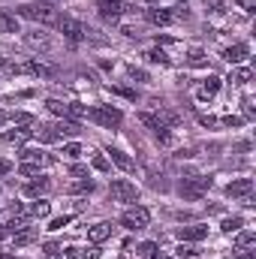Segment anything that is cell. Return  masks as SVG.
Segmentation results:
<instances>
[{"instance_id": "1", "label": "cell", "mask_w": 256, "mask_h": 259, "mask_svg": "<svg viewBox=\"0 0 256 259\" xmlns=\"http://www.w3.org/2000/svg\"><path fill=\"white\" fill-rule=\"evenodd\" d=\"M18 15L21 18H30V21H39V24H58L61 21L58 9H52L49 3H21L18 6Z\"/></svg>"}, {"instance_id": "2", "label": "cell", "mask_w": 256, "mask_h": 259, "mask_svg": "<svg viewBox=\"0 0 256 259\" xmlns=\"http://www.w3.org/2000/svg\"><path fill=\"white\" fill-rule=\"evenodd\" d=\"M91 121H97L100 127H121V121H124V115H121V109H115V106H94L91 109Z\"/></svg>"}, {"instance_id": "3", "label": "cell", "mask_w": 256, "mask_h": 259, "mask_svg": "<svg viewBox=\"0 0 256 259\" xmlns=\"http://www.w3.org/2000/svg\"><path fill=\"white\" fill-rule=\"evenodd\" d=\"M208 187H211V178H205V175H187L178 184V193L184 196V199H199Z\"/></svg>"}, {"instance_id": "4", "label": "cell", "mask_w": 256, "mask_h": 259, "mask_svg": "<svg viewBox=\"0 0 256 259\" xmlns=\"http://www.w3.org/2000/svg\"><path fill=\"white\" fill-rule=\"evenodd\" d=\"M109 190H112V199L115 202H124V205H136L139 202V187L130 184L127 178H115Z\"/></svg>"}, {"instance_id": "5", "label": "cell", "mask_w": 256, "mask_h": 259, "mask_svg": "<svg viewBox=\"0 0 256 259\" xmlns=\"http://www.w3.org/2000/svg\"><path fill=\"white\" fill-rule=\"evenodd\" d=\"M121 223H124L127 229H145V226L151 223V214H148V208H142V205H130L127 211L121 214Z\"/></svg>"}, {"instance_id": "6", "label": "cell", "mask_w": 256, "mask_h": 259, "mask_svg": "<svg viewBox=\"0 0 256 259\" xmlns=\"http://www.w3.org/2000/svg\"><path fill=\"white\" fill-rule=\"evenodd\" d=\"M24 46L33 49V52H52L55 49V39L46 30H24Z\"/></svg>"}, {"instance_id": "7", "label": "cell", "mask_w": 256, "mask_h": 259, "mask_svg": "<svg viewBox=\"0 0 256 259\" xmlns=\"http://www.w3.org/2000/svg\"><path fill=\"white\" fill-rule=\"evenodd\" d=\"M145 15H148V21H151V24H157V27H166V24H172V21L187 18V12H184V9H181V12H169V9H148Z\"/></svg>"}, {"instance_id": "8", "label": "cell", "mask_w": 256, "mask_h": 259, "mask_svg": "<svg viewBox=\"0 0 256 259\" xmlns=\"http://www.w3.org/2000/svg\"><path fill=\"white\" fill-rule=\"evenodd\" d=\"M58 27H61V33H64L69 42H81V39H84V24L75 21V18H61Z\"/></svg>"}, {"instance_id": "9", "label": "cell", "mask_w": 256, "mask_h": 259, "mask_svg": "<svg viewBox=\"0 0 256 259\" xmlns=\"http://www.w3.org/2000/svg\"><path fill=\"white\" fill-rule=\"evenodd\" d=\"M97 9H100V15H103L106 21H118L127 6H124L121 0H97Z\"/></svg>"}, {"instance_id": "10", "label": "cell", "mask_w": 256, "mask_h": 259, "mask_svg": "<svg viewBox=\"0 0 256 259\" xmlns=\"http://www.w3.org/2000/svg\"><path fill=\"white\" fill-rule=\"evenodd\" d=\"M208 235V226H199V223H190V226H181L178 229V238L181 241H202Z\"/></svg>"}, {"instance_id": "11", "label": "cell", "mask_w": 256, "mask_h": 259, "mask_svg": "<svg viewBox=\"0 0 256 259\" xmlns=\"http://www.w3.org/2000/svg\"><path fill=\"white\" fill-rule=\"evenodd\" d=\"M106 154H109V163H115L118 169H124V172H133V169H136V163L130 160V157L124 154V151H121V148H109Z\"/></svg>"}, {"instance_id": "12", "label": "cell", "mask_w": 256, "mask_h": 259, "mask_svg": "<svg viewBox=\"0 0 256 259\" xmlns=\"http://www.w3.org/2000/svg\"><path fill=\"white\" fill-rule=\"evenodd\" d=\"M21 160H24L27 166H36V169L52 163V157H46V154H42V151H36V148H27V151H21Z\"/></svg>"}, {"instance_id": "13", "label": "cell", "mask_w": 256, "mask_h": 259, "mask_svg": "<svg viewBox=\"0 0 256 259\" xmlns=\"http://www.w3.org/2000/svg\"><path fill=\"white\" fill-rule=\"evenodd\" d=\"M217 91H220V78L217 75H208L199 84V100H211V97H217Z\"/></svg>"}, {"instance_id": "14", "label": "cell", "mask_w": 256, "mask_h": 259, "mask_svg": "<svg viewBox=\"0 0 256 259\" xmlns=\"http://www.w3.org/2000/svg\"><path fill=\"white\" fill-rule=\"evenodd\" d=\"M88 238H91L94 244H100V241L112 238V223H94V226L88 229Z\"/></svg>"}, {"instance_id": "15", "label": "cell", "mask_w": 256, "mask_h": 259, "mask_svg": "<svg viewBox=\"0 0 256 259\" xmlns=\"http://www.w3.org/2000/svg\"><path fill=\"white\" fill-rule=\"evenodd\" d=\"M226 193L229 196H250L253 193V181H250V178H238V181H232V184L226 187Z\"/></svg>"}, {"instance_id": "16", "label": "cell", "mask_w": 256, "mask_h": 259, "mask_svg": "<svg viewBox=\"0 0 256 259\" xmlns=\"http://www.w3.org/2000/svg\"><path fill=\"white\" fill-rule=\"evenodd\" d=\"M247 55H250V49H247L244 42H238V46H232V49H226V52H223V58H226L229 64H241Z\"/></svg>"}, {"instance_id": "17", "label": "cell", "mask_w": 256, "mask_h": 259, "mask_svg": "<svg viewBox=\"0 0 256 259\" xmlns=\"http://www.w3.org/2000/svg\"><path fill=\"white\" fill-rule=\"evenodd\" d=\"M0 33H21L18 18H15V15H9V12H3V9H0Z\"/></svg>"}, {"instance_id": "18", "label": "cell", "mask_w": 256, "mask_h": 259, "mask_svg": "<svg viewBox=\"0 0 256 259\" xmlns=\"http://www.w3.org/2000/svg\"><path fill=\"white\" fill-rule=\"evenodd\" d=\"M253 244H256V235H253V232H241V235L235 238V250H238L241 256H247Z\"/></svg>"}, {"instance_id": "19", "label": "cell", "mask_w": 256, "mask_h": 259, "mask_svg": "<svg viewBox=\"0 0 256 259\" xmlns=\"http://www.w3.org/2000/svg\"><path fill=\"white\" fill-rule=\"evenodd\" d=\"M52 190V181L49 178H39V181H30V184H24V193L27 196H42Z\"/></svg>"}, {"instance_id": "20", "label": "cell", "mask_w": 256, "mask_h": 259, "mask_svg": "<svg viewBox=\"0 0 256 259\" xmlns=\"http://www.w3.org/2000/svg\"><path fill=\"white\" fill-rule=\"evenodd\" d=\"M55 130H58V136H78V133H81V124L72 121V118H61V124Z\"/></svg>"}, {"instance_id": "21", "label": "cell", "mask_w": 256, "mask_h": 259, "mask_svg": "<svg viewBox=\"0 0 256 259\" xmlns=\"http://www.w3.org/2000/svg\"><path fill=\"white\" fill-rule=\"evenodd\" d=\"M33 238H36V229L24 226V229H18V232L12 235V244H15V247H24V244H30Z\"/></svg>"}, {"instance_id": "22", "label": "cell", "mask_w": 256, "mask_h": 259, "mask_svg": "<svg viewBox=\"0 0 256 259\" xmlns=\"http://www.w3.org/2000/svg\"><path fill=\"white\" fill-rule=\"evenodd\" d=\"M91 190H94V181H91V178H75V181H72V184H69V193H91Z\"/></svg>"}, {"instance_id": "23", "label": "cell", "mask_w": 256, "mask_h": 259, "mask_svg": "<svg viewBox=\"0 0 256 259\" xmlns=\"http://www.w3.org/2000/svg\"><path fill=\"white\" fill-rule=\"evenodd\" d=\"M46 109H49L52 115H58V118H66V112H69V103H61V100H46Z\"/></svg>"}, {"instance_id": "24", "label": "cell", "mask_w": 256, "mask_h": 259, "mask_svg": "<svg viewBox=\"0 0 256 259\" xmlns=\"http://www.w3.org/2000/svg\"><path fill=\"white\" fill-rule=\"evenodd\" d=\"M33 136H36L39 142H58V139H61L55 127H36V130H33Z\"/></svg>"}, {"instance_id": "25", "label": "cell", "mask_w": 256, "mask_h": 259, "mask_svg": "<svg viewBox=\"0 0 256 259\" xmlns=\"http://www.w3.org/2000/svg\"><path fill=\"white\" fill-rule=\"evenodd\" d=\"M30 136H33V130L15 127V130H9V133H6V142H24V139H30Z\"/></svg>"}, {"instance_id": "26", "label": "cell", "mask_w": 256, "mask_h": 259, "mask_svg": "<svg viewBox=\"0 0 256 259\" xmlns=\"http://www.w3.org/2000/svg\"><path fill=\"white\" fill-rule=\"evenodd\" d=\"M139 121H142L148 130H154V133L163 127V124H160V118H157V115H151V112H139Z\"/></svg>"}, {"instance_id": "27", "label": "cell", "mask_w": 256, "mask_h": 259, "mask_svg": "<svg viewBox=\"0 0 256 259\" xmlns=\"http://www.w3.org/2000/svg\"><path fill=\"white\" fill-rule=\"evenodd\" d=\"M27 214H30V217H36V220H39V217H49V202H42V199H39V202H33V205L27 208Z\"/></svg>"}, {"instance_id": "28", "label": "cell", "mask_w": 256, "mask_h": 259, "mask_svg": "<svg viewBox=\"0 0 256 259\" xmlns=\"http://www.w3.org/2000/svg\"><path fill=\"white\" fill-rule=\"evenodd\" d=\"M241 226H244V220H241V217H226L220 229H223V232H238Z\"/></svg>"}, {"instance_id": "29", "label": "cell", "mask_w": 256, "mask_h": 259, "mask_svg": "<svg viewBox=\"0 0 256 259\" xmlns=\"http://www.w3.org/2000/svg\"><path fill=\"white\" fill-rule=\"evenodd\" d=\"M250 78H253L250 69H232V81H235V84H247Z\"/></svg>"}, {"instance_id": "30", "label": "cell", "mask_w": 256, "mask_h": 259, "mask_svg": "<svg viewBox=\"0 0 256 259\" xmlns=\"http://www.w3.org/2000/svg\"><path fill=\"white\" fill-rule=\"evenodd\" d=\"M187 64H190V66H205V64H208V61H205V52L193 49L190 55H187Z\"/></svg>"}, {"instance_id": "31", "label": "cell", "mask_w": 256, "mask_h": 259, "mask_svg": "<svg viewBox=\"0 0 256 259\" xmlns=\"http://www.w3.org/2000/svg\"><path fill=\"white\" fill-rule=\"evenodd\" d=\"M84 151H81V145L78 142H69V145H64V157H69V160H75V157H81Z\"/></svg>"}, {"instance_id": "32", "label": "cell", "mask_w": 256, "mask_h": 259, "mask_svg": "<svg viewBox=\"0 0 256 259\" xmlns=\"http://www.w3.org/2000/svg\"><path fill=\"white\" fill-rule=\"evenodd\" d=\"M145 61H148V64H169V58H166L163 52H157V49H151V52L145 55Z\"/></svg>"}, {"instance_id": "33", "label": "cell", "mask_w": 256, "mask_h": 259, "mask_svg": "<svg viewBox=\"0 0 256 259\" xmlns=\"http://www.w3.org/2000/svg\"><path fill=\"white\" fill-rule=\"evenodd\" d=\"M109 166H112V163H109V157H103V154H97V157H94V169H97V172H109Z\"/></svg>"}, {"instance_id": "34", "label": "cell", "mask_w": 256, "mask_h": 259, "mask_svg": "<svg viewBox=\"0 0 256 259\" xmlns=\"http://www.w3.org/2000/svg\"><path fill=\"white\" fill-rule=\"evenodd\" d=\"M205 3L211 12H226V6H229V0H205Z\"/></svg>"}, {"instance_id": "35", "label": "cell", "mask_w": 256, "mask_h": 259, "mask_svg": "<svg viewBox=\"0 0 256 259\" xmlns=\"http://www.w3.org/2000/svg\"><path fill=\"white\" fill-rule=\"evenodd\" d=\"M241 106H244V115H247V118H253V115H256L253 97H244V103H241Z\"/></svg>"}, {"instance_id": "36", "label": "cell", "mask_w": 256, "mask_h": 259, "mask_svg": "<svg viewBox=\"0 0 256 259\" xmlns=\"http://www.w3.org/2000/svg\"><path fill=\"white\" fill-rule=\"evenodd\" d=\"M130 78H133V81H145V78H148V72H145V69H136V66H130Z\"/></svg>"}, {"instance_id": "37", "label": "cell", "mask_w": 256, "mask_h": 259, "mask_svg": "<svg viewBox=\"0 0 256 259\" xmlns=\"http://www.w3.org/2000/svg\"><path fill=\"white\" fill-rule=\"evenodd\" d=\"M66 223H69V217H55V220H52V226H49V229H64Z\"/></svg>"}, {"instance_id": "38", "label": "cell", "mask_w": 256, "mask_h": 259, "mask_svg": "<svg viewBox=\"0 0 256 259\" xmlns=\"http://www.w3.org/2000/svg\"><path fill=\"white\" fill-rule=\"evenodd\" d=\"M238 6H241L244 12H256V0H238Z\"/></svg>"}, {"instance_id": "39", "label": "cell", "mask_w": 256, "mask_h": 259, "mask_svg": "<svg viewBox=\"0 0 256 259\" xmlns=\"http://www.w3.org/2000/svg\"><path fill=\"white\" fill-rule=\"evenodd\" d=\"M12 61H9V58H0V72H12Z\"/></svg>"}, {"instance_id": "40", "label": "cell", "mask_w": 256, "mask_h": 259, "mask_svg": "<svg viewBox=\"0 0 256 259\" xmlns=\"http://www.w3.org/2000/svg\"><path fill=\"white\" fill-rule=\"evenodd\" d=\"M115 94H121V97H130V100H136V91H130V88H115Z\"/></svg>"}, {"instance_id": "41", "label": "cell", "mask_w": 256, "mask_h": 259, "mask_svg": "<svg viewBox=\"0 0 256 259\" xmlns=\"http://www.w3.org/2000/svg\"><path fill=\"white\" fill-rule=\"evenodd\" d=\"M220 124H226V127H238V124H241V118H232V115H229V118H223Z\"/></svg>"}, {"instance_id": "42", "label": "cell", "mask_w": 256, "mask_h": 259, "mask_svg": "<svg viewBox=\"0 0 256 259\" xmlns=\"http://www.w3.org/2000/svg\"><path fill=\"white\" fill-rule=\"evenodd\" d=\"M39 169L36 166H27V163H21V175H36Z\"/></svg>"}, {"instance_id": "43", "label": "cell", "mask_w": 256, "mask_h": 259, "mask_svg": "<svg viewBox=\"0 0 256 259\" xmlns=\"http://www.w3.org/2000/svg\"><path fill=\"white\" fill-rule=\"evenodd\" d=\"M72 175H75V178H84V175H88V169H84V166H72Z\"/></svg>"}, {"instance_id": "44", "label": "cell", "mask_w": 256, "mask_h": 259, "mask_svg": "<svg viewBox=\"0 0 256 259\" xmlns=\"http://www.w3.org/2000/svg\"><path fill=\"white\" fill-rule=\"evenodd\" d=\"M84 259H100V250H97V247H91V250H84Z\"/></svg>"}, {"instance_id": "45", "label": "cell", "mask_w": 256, "mask_h": 259, "mask_svg": "<svg viewBox=\"0 0 256 259\" xmlns=\"http://www.w3.org/2000/svg\"><path fill=\"white\" fill-rule=\"evenodd\" d=\"M9 169H12V166H9V163H3V160H0V175H6V172H9Z\"/></svg>"}, {"instance_id": "46", "label": "cell", "mask_w": 256, "mask_h": 259, "mask_svg": "<svg viewBox=\"0 0 256 259\" xmlns=\"http://www.w3.org/2000/svg\"><path fill=\"white\" fill-rule=\"evenodd\" d=\"M9 118H12V115H6V112H0V127H3V124H6Z\"/></svg>"}, {"instance_id": "47", "label": "cell", "mask_w": 256, "mask_h": 259, "mask_svg": "<svg viewBox=\"0 0 256 259\" xmlns=\"http://www.w3.org/2000/svg\"><path fill=\"white\" fill-rule=\"evenodd\" d=\"M0 259H15V256H3V253H0Z\"/></svg>"}]
</instances>
